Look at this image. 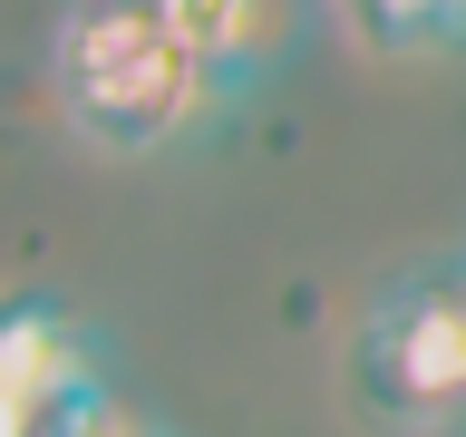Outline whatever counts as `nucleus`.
<instances>
[{
    "label": "nucleus",
    "instance_id": "nucleus-2",
    "mask_svg": "<svg viewBox=\"0 0 466 437\" xmlns=\"http://www.w3.org/2000/svg\"><path fill=\"white\" fill-rule=\"evenodd\" d=\"M340 389L379 437L466 428V253L408 262L360 301L340 340Z\"/></svg>",
    "mask_w": 466,
    "mask_h": 437
},
{
    "label": "nucleus",
    "instance_id": "nucleus-6",
    "mask_svg": "<svg viewBox=\"0 0 466 437\" xmlns=\"http://www.w3.org/2000/svg\"><path fill=\"white\" fill-rule=\"evenodd\" d=\"M0 437H146V418L116 399V379H97V389H68L29 418H0Z\"/></svg>",
    "mask_w": 466,
    "mask_h": 437
},
{
    "label": "nucleus",
    "instance_id": "nucleus-8",
    "mask_svg": "<svg viewBox=\"0 0 466 437\" xmlns=\"http://www.w3.org/2000/svg\"><path fill=\"white\" fill-rule=\"evenodd\" d=\"M457 253H466V243H457Z\"/></svg>",
    "mask_w": 466,
    "mask_h": 437
},
{
    "label": "nucleus",
    "instance_id": "nucleus-5",
    "mask_svg": "<svg viewBox=\"0 0 466 437\" xmlns=\"http://www.w3.org/2000/svg\"><path fill=\"white\" fill-rule=\"evenodd\" d=\"M350 39L370 58H428V49H466V0H340Z\"/></svg>",
    "mask_w": 466,
    "mask_h": 437
},
{
    "label": "nucleus",
    "instance_id": "nucleus-7",
    "mask_svg": "<svg viewBox=\"0 0 466 437\" xmlns=\"http://www.w3.org/2000/svg\"><path fill=\"white\" fill-rule=\"evenodd\" d=\"M146 437H166V428H146Z\"/></svg>",
    "mask_w": 466,
    "mask_h": 437
},
{
    "label": "nucleus",
    "instance_id": "nucleus-3",
    "mask_svg": "<svg viewBox=\"0 0 466 437\" xmlns=\"http://www.w3.org/2000/svg\"><path fill=\"white\" fill-rule=\"evenodd\" d=\"M97 379H107L97 320H78L58 291H20L10 320H0V418H29V408L68 399V389H97Z\"/></svg>",
    "mask_w": 466,
    "mask_h": 437
},
{
    "label": "nucleus",
    "instance_id": "nucleus-1",
    "mask_svg": "<svg viewBox=\"0 0 466 437\" xmlns=\"http://www.w3.org/2000/svg\"><path fill=\"white\" fill-rule=\"evenodd\" d=\"M49 107L78 146L107 166H146L195 146L224 107V87L204 78V58L166 29L156 0H68L49 29Z\"/></svg>",
    "mask_w": 466,
    "mask_h": 437
},
{
    "label": "nucleus",
    "instance_id": "nucleus-4",
    "mask_svg": "<svg viewBox=\"0 0 466 437\" xmlns=\"http://www.w3.org/2000/svg\"><path fill=\"white\" fill-rule=\"evenodd\" d=\"M156 10L204 58V78L224 87V107L272 87L291 68V49H301V0H156Z\"/></svg>",
    "mask_w": 466,
    "mask_h": 437
}]
</instances>
